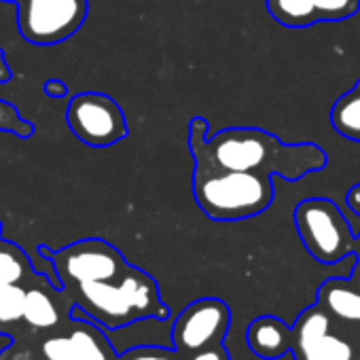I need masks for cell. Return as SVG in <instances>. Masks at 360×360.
I'll return each instance as SVG.
<instances>
[{
	"label": "cell",
	"mask_w": 360,
	"mask_h": 360,
	"mask_svg": "<svg viewBox=\"0 0 360 360\" xmlns=\"http://www.w3.org/2000/svg\"><path fill=\"white\" fill-rule=\"evenodd\" d=\"M292 221L305 250L316 261L333 265L352 255L356 231L333 200L309 198L299 202Z\"/></svg>",
	"instance_id": "obj_4"
},
{
	"label": "cell",
	"mask_w": 360,
	"mask_h": 360,
	"mask_svg": "<svg viewBox=\"0 0 360 360\" xmlns=\"http://www.w3.org/2000/svg\"><path fill=\"white\" fill-rule=\"evenodd\" d=\"M246 343L250 352L263 360H280L290 352L292 333L286 322L276 316H259L248 324Z\"/></svg>",
	"instance_id": "obj_10"
},
{
	"label": "cell",
	"mask_w": 360,
	"mask_h": 360,
	"mask_svg": "<svg viewBox=\"0 0 360 360\" xmlns=\"http://www.w3.org/2000/svg\"><path fill=\"white\" fill-rule=\"evenodd\" d=\"M18 30L30 45L49 47L75 37L87 20V0H20Z\"/></svg>",
	"instance_id": "obj_6"
},
{
	"label": "cell",
	"mask_w": 360,
	"mask_h": 360,
	"mask_svg": "<svg viewBox=\"0 0 360 360\" xmlns=\"http://www.w3.org/2000/svg\"><path fill=\"white\" fill-rule=\"evenodd\" d=\"M26 286L0 282V324L9 326L22 320Z\"/></svg>",
	"instance_id": "obj_17"
},
{
	"label": "cell",
	"mask_w": 360,
	"mask_h": 360,
	"mask_svg": "<svg viewBox=\"0 0 360 360\" xmlns=\"http://www.w3.org/2000/svg\"><path fill=\"white\" fill-rule=\"evenodd\" d=\"M183 360H229V352L225 349L223 343H219V345L200 349V352H195V354H189V356L183 358Z\"/></svg>",
	"instance_id": "obj_21"
},
{
	"label": "cell",
	"mask_w": 360,
	"mask_h": 360,
	"mask_svg": "<svg viewBox=\"0 0 360 360\" xmlns=\"http://www.w3.org/2000/svg\"><path fill=\"white\" fill-rule=\"evenodd\" d=\"M39 252L49 259L53 265L62 290L87 284V282H102L119 276L129 267L121 250H117L110 242L100 238L79 240L75 244H68L60 250H49L45 244L39 246Z\"/></svg>",
	"instance_id": "obj_5"
},
{
	"label": "cell",
	"mask_w": 360,
	"mask_h": 360,
	"mask_svg": "<svg viewBox=\"0 0 360 360\" xmlns=\"http://www.w3.org/2000/svg\"><path fill=\"white\" fill-rule=\"evenodd\" d=\"M62 292L72 299V318H87L104 330L121 328L144 318H169L155 278L134 265L110 280L79 284Z\"/></svg>",
	"instance_id": "obj_2"
},
{
	"label": "cell",
	"mask_w": 360,
	"mask_h": 360,
	"mask_svg": "<svg viewBox=\"0 0 360 360\" xmlns=\"http://www.w3.org/2000/svg\"><path fill=\"white\" fill-rule=\"evenodd\" d=\"M318 303L330 318L360 324V290L347 278H328L318 288Z\"/></svg>",
	"instance_id": "obj_11"
},
{
	"label": "cell",
	"mask_w": 360,
	"mask_h": 360,
	"mask_svg": "<svg viewBox=\"0 0 360 360\" xmlns=\"http://www.w3.org/2000/svg\"><path fill=\"white\" fill-rule=\"evenodd\" d=\"M290 354L295 360H352L354 347L341 335L326 333L295 347Z\"/></svg>",
	"instance_id": "obj_14"
},
{
	"label": "cell",
	"mask_w": 360,
	"mask_h": 360,
	"mask_svg": "<svg viewBox=\"0 0 360 360\" xmlns=\"http://www.w3.org/2000/svg\"><path fill=\"white\" fill-rule=\"evenodd\" d=\"M37 360H117L104 328L87 318H72L70 328L43 339Z\"/></svg>",
	"instance_id": "obj_9"
},
{
	"label": "cell",
	"mask_w": 360,
	"mask_h": 360,
	"mask_svg": "<svg viewBox=\"0 0 360 360\" xmlns=\"http://www.w3.org/2000/svg\"><path fill=\"white\" fill-rule=\"evenodd\" d=\"M45 94L49 96V98H64V96H68V87H66V83L64 81H60V79H49V81H45Z\"/></svg>",
	"instance_id": "obj_23"
},
{
	"label": "cell",
	"mask_w": 360,
	"mask_h": 360,
	"mask_svg": "<svg viewBox=\"0 0 360 360\" xmlns=\"http://www.w3.org/2000/svg\"><path fill=\"white\" fill-rule=\"evenodd\" d=\"M117 360H183L169 345H136L117 356Z\"/></svg>",
	"instance_id": "obj_20"
},
{
	"label": "cell",
	"mask_w": 360,
	"mask_h": 360,
	"mask_svg": "<svg viewBox=\"0 0 360 360\" xmlns=\"http://www.w3.org/2000/svg\"><path fill=\"white\" fill-rule=\"evenodd\" d=\"M189 148L200 167L263 172L290 183L326 167V153L318 144H286L261 127H225L208 138L189 136Z\"/></svg>",
	"instance_id": "obj_1"
},
{
	"label": "cell",
	"mask_w": 360,
	"mask_h": 360,
	"mask_svg": "<svg viewBox=\"0 0 360 360\" xmlns=\"http://www.w3.org/2000/svg\"><path fill=\"white\" fill-rule=\"evenodd\" d=\"M0 360H37V356L32 349H22V347L18 349L15 345H11L0 352Z\"/></svg>",
	"instance_id": "obj_22"
},
{
	"label": "cell",
	"mask_w": 360,
	"mask_h": 360,
	"mask_svg": "<svg viewBox=\"0 0 360 360\" xmlns=\"http://www.w3.org/2000/svg\"><path fill=\"white\" fill-rule=\"evenodd\" d=\"M0 229H3V225H0ZM30 274H32V263L28 255L20 246L3 240V233H0V282L24 286Z\"/></svg>",
	"instance_id": "obj_16"
},
{
	"label": "cell",
	"mask_w": 360,
	"mask_h": 360,
	"mask_svg": "<svg viewBox=\"0 0 360 360\" xmlns=\"http://www.w3.org/2000/svg\"><path fill=\"white\" fill-rule=\"evenodd\" d=\"M274 176L263 172H240L200 167L193 169V198L212 221H244L263 214L276 198Z\"/></svg>",
	"instance_id": "obj_3"
},
{
	"label": "cell",
	"mask_w": 360,
	"mask_h": 360,
	"mask_svg": "<svg viewBox=\"0 0 360 360\" xmlns=\"http://www.w3.org/2000/svg\"><path fill=\"white\" fill-rule=\"evenodd\" d=\"M265 7L284 28H309L318 24L314 0H265Z\"/></svg>",
	"instance_id": "obj_15"
},
{
	"label": "cell",
	"mask_w": 360,
	"mask_h": 360,
	"mask_svg": "<svg viewBox=\"0 0 360 360\" xmlns=\"http://www.w3.org/2000/svg\"><path fill=\"white\" fill-rule=\"evenodd\" d=\"M66 125L87 146L106 148L127 138L123 108L106 94L81 91L66 106Z\"/></svg>",
	"instance_id": "obj_7"
},
{
	"label": "cell",
	"mask_w": 360,
	"mask_h": 360,
	"mask_svg": "<svg viewBox=\"0 0 360 360\" xmlns=\"http://www.w3.org/2000/svg\"><path fill=\"white\" fill-rule=\"evenodd\" d=\"M11 79V68L5 60V51L0 49V83H7Z\"/></svg>",
	"instance_id": "obj_25"
},
{
	"label": "cell",
	"mask_w": 360,
	"mask_h": 360,
	"mask_svg": "<svg viewBox=\"0 0 360 360\" xmlns=\"http://www.w3.org/2000/svg\"><path fill=\"white\" fill-rule=\"evenodd\" d=\"M231 326L229 305L221 299H198L176 316L169 326L172 347L187 358L200 349L219 345L225 341Z\"/></svg>",
	"instance_id": "obj_8"
},
{
	"label": "cell",
	"mask_w": 360,
	"mask_h": 360,
	"mask_svg": "<svg viewBox=\"0 0 360 360\" xmlns=\"http://www.w3.org/2000/svg\"><path fill=\"white\" fill-rule=\"evenodd\" d=\"M352 282L358 286V290H360V261H356V267H354V276H352Z\"/></svg>",
	"instance_id": "obj_26"
},
{
	"label": "cell",
	"mask_w": 360,
	"mask_h": 360,
	"mask_svg": "<svg viewBox=\"0 0 360 360\" xmlns=\"http://www.w3.org/2000/svg\"><path fill=\"white\" fill-rule=\"evenodd\" d=\"M316 20L322 22H345L360 11V0H314Z\"/></svg>",
	"instance_id": "obj_18"
},
{
	"label": "cell",
	"mask_w": 360,
	"mask_h": 360,
	"mask_svg": "<svg viewBox=\"0 0 360 360\" xmlns=\"http://www.w3.org/2000/svg\"><path fill=\"white\" fill-rule=\"evenodd\" d=\"M345 206H347L356 217H360V183L347 189V193H345Z\"/></svg>",
	"instance_id": "obj_24"
},
{
	"label": "cell",
	"mask_w": 360,
	"mask_h": 360,
	"mask_svg": "<svg viewBox=\"0 0 360 360\" xmlns=\"http://www.w3.org/2000/svg\"><path fill=\"white\" fill-rule=\"evenodd\" d=\"M0 3H9V5H18L20 0H0Z\"/></svg>",
	"instance_id": "obj_28"
},
{
	"label": "cell",
	"mask_w": 360,
	"mask_h": 360,
	"mask_svg": "<svg viewBox=\"0 0 360 360\" xmlns=\"http://www.w3.org/2000/svg\"><path fill=\"white\" fill-rule=\"evenodd\" d=\"M0 131H9V134H13L18 138L26 140V138H30L34 134V127H32L30 121H26L15 110V106L0 100Z\"/></svg>",
	"instance_id": "obj_19"
},
{
	"label": "cell",
	"mask_w": 360,
	"mask_h": 360,
	"mask_svg": "<svg viewBox=\"0 0 360 360\" xmlns=\"http://www.w3.org/2000/svg\"><path fill=\"white\" fill-rule=\"evenodd\" d=\"M352 255H356L358 261H360V231L354 236V250H352Z\"/></svg>",
	"instance_id": "obj_27"
},
{
	"label": "cell",
	"mask_w": 360,
	"mask_h": 360,
	"mask_svg": "<svg viewBox=\"0 0 360 360\" xmlns=\"http://www.w3.org/2000/svg\"><path fill=\"white\" fill-rule=\"evenodd\" d=\"M22 320L34 330H49L60 324L62 314L58 303L43 286H28L24 297Z\"/></svg>",
	"instance_id": "obj_12"
},
{
	"label": "cell",
	"mask_w": 360,
	"mask_h": 360,
	"mask_svg": "<svg viewBox=\"0 0 360 360\" xmlns=\"http://www.w3.org/2000/svg\"><path fill=\"white\" fill-rule=\"evenodd\" d=\"M352 360H360V356H356V354H354V358H352Z\"/></svg>",
	"instance_id": "obj_29"
},
{
	"label": "cell",
	"mask_w": 360,
	"mask_h": 360,
	"mask_svg": "<svg viewBox=\"0 0 360 360\" xmlns=\"http://www.w3.org/2000/svg\"><path fill=\"white\" fill-rule=\"evenodd\" d=\"M330 125L345 140L360 142V79L341 94L330 108Z\"/></svg>",
	"instance_id": "obj_13"
}]
</instances>
